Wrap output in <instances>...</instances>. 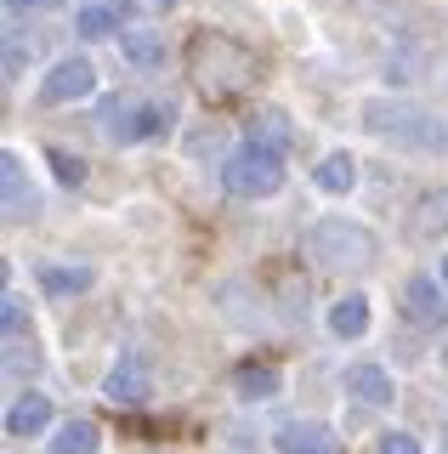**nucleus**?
<instances>
[{"label":"nucleus","mask_w":448,"mask_h":454,"mask_svg":"<svg viewBox=\"0 0 448 454\" xmlns=\"http://www.w3.org/2000/svg\"><path fill=\"white\" fill-rule=\"evenodd\" d=\"M443 369H448V347H443Z\"/></svg>","instance_id":"29"},{"label":"nucleus","mask_w":448,"mask_h":454,"mask_svg":"<svg viewBox=\"0 0 448 454\" xmlns=\"http://www.w3.org/2000/svg\"><path fill=\"white\" fill-rule=\"evenodd\" d=\"M46 6H51V0H6L12 18H23V12H46Z\"/></svg>","instance_id":"26"},{"label":"nucleus","mask_w":448,"mask_h":454,"mask_svg":"<svg viewBox=\"0 0 448 454\" xmlns=\"http://www.w3.org/2000/svg\"><path fill=\"white\" fill-rule=\"evenodd\" d=\"M341 387H346V397L352 403H363V409H386L391 403V375L381 364H352L341 375Z\"/></svg>","instance_id":"11"},{"label":"nucleus","mask_w":448,"mask_h":454,"mask_svg":"<svg viewBox=\"0 0 448 454\" xmlns=\"http://www.w3.org/2000/svg\"><path fill=\"white\" fill-rule=\"evenodd\" d=\"M363 131H375L381 142H391L403 153H443L448 148L443 120L426 114L420 103H409V97H369L363 103Z\"/></svg>","instance_id":"2"},{"label":"nucleus","mask_w":448,"mask_h":454,"mask_svg":"<svg viewBox=\"0 0 448 454\" xmlns=\"http://www.w3.org/2000/svg\"><path fill=\"white\" fill-rule=\"evenodd\" d=\"M329 330L341 335V340L369 335V301H363V295H341V301L329 307Z\"/></svg>","instance_id":"19"},{"label":"nucleus","mask_w":448,"mask_h":454,"mask_svg":"<svg viewBox=\"0 0 448 454\" xmlns=\"http://www.w3.org/2000/svg\"><path fill=\"white\" fill-rule=\"evenodd\" d=\"M239 392L244 397H273L278 392V369H256V364L239 369Z\"/></svg>","instance_id":"23"},{"label":"nucleus","mask_w":448,"mask_h":454,"mask_svg":"<svg viewBox=\"0 0 448 454\" xmlns=\"http://www.w3.org/2000/svg\"><path fill=\"white\" fill-rule=\"evenodd\" d=\"M403 307H409V318L420 324V330H443L448 324V301H443V284L414 273L409 284H403Z\"/></svg>","instance_id":"9"},{"label":"nucleus","mask_w":448,"mask_h":454,"mask_svg":"<svg viewBox=\"0 0 448 454\" xmlns=\"http://www.w3.org/2000/svg\"><path fill=\"white\" fill-rule=\"evenodd\" d=\"M278 454H341V432L324 420H284L273 437Z\"/></svg>","instance_id":"8"},{"label":"nucleus","mask_w":448,"mask_h":454,"mask_svg":"<svg viewBox=\"0 0 448 454\" xmlns=\"http://www.w3.org/2000/svg\"><path fill=\"white\" fill-rule=\"evenodd\" d=\"M313 182H318L324 193H352V182H358V160H352L346 148H335V153H324V160H318Z\"/></svg>","instance_id":"18"},{"label":"nucleus","mask_w":448,"mask_h":454,"mask_svg":"<svg viewBox=\"0 0 448 454\" xmlns=\"http://www.w3.org/2000/svg\"><path fill=\"white\" fill-rule=\"evenodd\" d=\"M381 454H420V443H414L409 432H386L381 437Z\"/></svg>","instance_id":"25"},{"label":"nucleus","mask_w":448,"mask_h":454,"mask_svg":"<svg viewBox=\"0 0 448 454\" xmlns=\"http://www.w3.org/2000/svg\"><path fill=\"white\" fill-rule=\"evenodd\" d=\"M228 454H256V449H228Z\"/></svg>","instance_id":"28"},{"label":"nucleus","mask_w":448,"mask_h":454,"mask_svg":"<svg viewBox=\"0 0 448 454\" xmlns=\"http://www.w3.org/2000/svg\"><path fill=\"white\" fill-rule=\"evenodd\" d=\"M103 397L108 403H148V364L143 358H120L103 375Z\"/></svg>","instance_id":"12"},{"label":"nucleus","mask_w":448,"mask_h":454,"mask_svg":"<svg viewBox=\"0 0 448 454\" xmlns=\"http://www.w3.org/2000/svg\"><path fill=\"white\" fill-rule=\"evenodd\" d=\"M51 426V397L46 392H23L6 403V432L12 437H40Z\"/></svg>","instance_id":"14"},{"label":"nucleus","mask_w":448,"mask_h":454,"mask_svg":"<svg viewBox=\"0 0 448 454\" xmlns=\"http://www.w3.org/2000/svg\"><path fill=\"white\" fill-rule=\"evenodd\" d=\"M409 222H414V233H420V239L448 233V188L420 193V199H414V210H409Z\"/></svg>","instance_id":"16"},{"label":"nucleus","mask_w":448,"mask_h":454,"mask_svg":"<svg viewBox=\"0 0 448 454\" xmlns=\"http://www.w3.org/2000/svg\"><path fill=\"white\" fill-rule=\"evenodd\" d=\"M131 12H136V0L80 6V18H74V35H80V40H108V35H125V28H131Z\"/></svg>","instance_id":"10"},{"label":"nucleus","mask_w":448,"mask_h":454,"mask_svg":"<svg viewBox=\"0 0 448 454\" xmlns=\"http://www.w3.org/2000/svg\"><path fill=\"white\" fill-rule=\"evenodd\" d=\"M0 210H6V222H29L40 210V193H35V176L29 165L18 160V153H0Z\"/></svg>","instance_id":"7"},{"label":"nucleus","mask_w":448,"mask_h":454,"mask_svg":"<svg viewBox=\"0 0 448 454\" xmlns=\"http://www.w3.org/2000/svg\"><path fill=\"white\" fill-rule=\"evenodd\" d=\"M40 369V340L35 335H6V375H35Z\"/></svg>","instance_id":"21"},{"label":"nucleus","mask_w":448,"mask_h":454,"mask_svg":"<svg viewBox=\"0 0 448 454\" xmlns=\"http://www.w3.org/2000/svg\"><path fill=\"white\" fill-rule=\"evenodd\" d=\"M0 324H6V335H35L29 330V307H23L18 295H6V301H0Z\"/></svg>","instance_id":"24"},{"label":"nucleus","mask_w":448,"mask_h":454,"mask_svg":"<svg viewBox=\"0 0 448 454\" xmlns=\"http://www.w3.org/2000/svg\"><path fill=\"white\" fill-rule=\"evenodd\" d=\"M91 284H97V273L86 262H46L40 267V290L58 295V301H74V295H86Z\"/></svg>","instance_id":"13"},{"label":"nucleus","mask_w":448,"mask_h":454,"mask_svg":"<svg viewBox=\"0 0 448 454\" xmlns=\"http://www.w3.org/2000/svg\"><path fill=\"white\" fill-rule=\"evenodd\" d=\"M176 125V97H108L103 103V137L131 148Z\"/></svg>","instance_id":"4"},{"label":"nucleus","mask_w":448,"mask_h":454,"mask_svg":"<svg viewBox=\"0 0 448 454\" xmlns=\"http://www.w3.org/2000/svg\"><path fill=\"white\" fill-rule=\"evenodd\" d=\"M97 91V68L91 57H63V63L46 68V80H40V103L46 108H68V103H86V97Z\"/></svg>","instance_id":"6"},{"label":"nucleus","mask_w":448,"mask_h":454,"mask_svg":"<svg viewBox=\"0 0 448 454\" xmlns=\"http://www.w3.org/2000/svg\"><path fill=\"white\" fill-rule=\"evenodd\" d=\"M301 250H306V262L324 267V273H363V267L381 262V239H375L363 222H352V216L313 222L306 239H301Z\"/></svg>","instance_id":"3"},{"label":"nucleus","mask_w":448,"mask_h":454,"mask_svg":"<svg viewBox=\"0 0 448 454\" xmlns=\"http://www.w3.org/2000/svg\"><path fill=\"white\" fill-rule=\"evenodd\" d=\"M221 188L233 199H273L284 188V153H267V148H256V142H244V148L228 153V165H221Z\"/></svg>","instance_id":"5"},{"label":"nucleus","mask_w":448,"mask_h":454,"mask_svg":"<svg viewBox=\"0 0 448 454\" xmlns=\"http://www.w3.org/2000/svg\"><path fill=\"white\" fill-rule=\"evenodd\" d=\"M97 443H103L97 420H68L51 432V454H97Z\"/></svg>","instance_id":"20"},{"label":"nucleus","mask_w":448,"mask_h":454,"mask_svg":"<svg viewBox=\"0 0 448 454\" xmlns=\"http://www.w3.org/2000/svg\"><path fill=\"white\" fill-rule=\"evenodd\" d=\"M120 57L131 68H159L165 63V40L153 35V28H125V35H120Z\"/></svg>","instance_id":"17"},{"label":"nucleus","mask_w":448,"mask_h":454,"mask_svg":"<svg viewBox=\"0 0 448 454\" xmlns=\"http://www.w3.org/2000/svg\"><path fill=\"white\" fill-rule=\"evenodd\" d=\"M188 80L199 85L205 97H244L250 85L261 80V63L244 40L216 35V28H199L188 40Z\"/></svg>","instance_id":"1"},{"label":"nucleus","mask_w":448,"mask_h":454,"mask_svg":"<svg viewBox=\"0 0 448 454\" xmlns=\"http://www.w3.org/2000/svg\"><path fill=\"white\" fill-rule=\"evenodd\" d=\"M250 142L267 148V153H284L290 142H296V120H290L284 108H261L256 120H250Z\"/></svg>","instance_id":"15"},{"label":"nucleus","mask_w":448,"mask_h":454,"mask_svg":"<svg viewBox=\"0 0 448 454\" xmlns=\"http://www.w3.org/2000/svg\"><path fill=\"white\" fill-rule=\"evenodd\" d=\"M437 284H443V290H448V255H443V267H437Z\"/></svg>","instance_id":"27"},{"label":"nucleus","mask_w":448,"mask_h":454,"mask_svg":"<svg viewBox=\"0 0 448 454\" xmlns=\"http://www.w3.org/2000/svg\"><path fill=\"white\" fill-rule=\"evenodd\" d=\"M46 165L58 170V182H63V188H80V182H86V160H74L68 148H51V153H46Z\"/></svg>","instance_id":"22"}]
</instances>
